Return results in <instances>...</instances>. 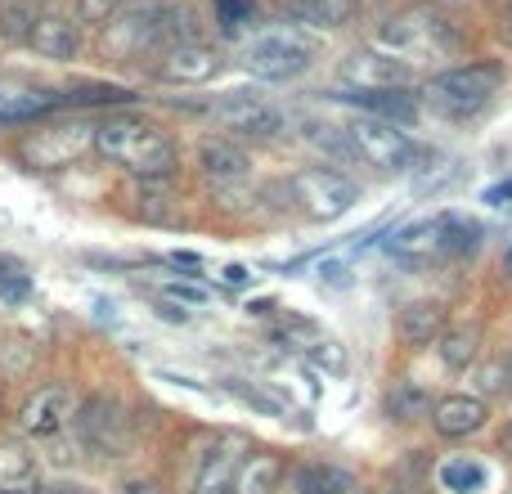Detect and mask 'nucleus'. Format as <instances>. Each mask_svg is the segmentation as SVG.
Returning <instances> with one entry per match:
<instances>
[{
    "mask_svg": "<svg viewBox=\"0 0 512 494\" xmlns=\"http://www.w3.org/2000/svg\"><path fill=\"white\" fill-rule=\"evenodd\" d=\"M427 409H432V396H427L418 382H409V378L391 382V391H387V414L396 418V423H418Z\"/></svg>",
    "mask_w": 512,
    "mask_h": 494,
    "instance_id": "26",
    "label": "nucleus"
},
{
    "mask_svg": "<svg viewBox=\"0 0 512 494\" xmlns=\"http://www.w3.org/2000/svg\"><path fill=\"white\" fill-rule=\"evenodd\" d=\"M126 0H77V23L86 27H108Z\"/></svg>",
    "mask_w": 512,
    "mask_h": 494,
    "instance_id": "33",
    "label": "nucleus"
},
{
    "mask_svg": "<svg viewBox=\"0 0 512 494\" xmlns=\"http://www.w3.org/2000/svg\"><path fill=\"white\" fill-rule=\"evenodd\" d=\"M504 198H512V180H508L504 189H490V194H486V203H504Z\"/></svg>",
    "mask_w": 512,
    "mask_h": 494,
    "instance_id": "39",
    "label": "nucleus"
},
{
    "mask_svg": "<svg viewBox=\"0 0 512 494\" xmlns=\"http://www.w3.org/2000/svg\"><path fill=\"white\" fill-rule=\"evenodd\" d=\"M27 45H32L41 59L68 63V59H77V50H81V32H77V23H72V18L36 14L32 32H27Z\"/></svg>",
    "mask_w": 512,
    "mask_h": 494,
    "instance_id": "15",
    "label": "nucleus"
},
{
    "mask_svg": "<svg viewBox=\"0 0 512 494\" xmlns=\"http://www.w3.org/2000/svg\"><path fill=\"white\" fill-rule=\"evenodd\" d=\"M248 279H252V274L243 270V265H225V283H239V288H243Z\"/></svg>",
    "mask_w": 512,
    "mask_h": 494,
    "instance_id": "36",
    "label": "nucleus"
},
{
    "mask_svg": "<svg viewBox=\"0 0 512 494\" xmlns=\"http://www.w3.org/2000/svg\"><path fill=\"white\" fill-rule=\"evenodd\" d=\"M432 45H436L432 23H423V18H409V14L391 18V23L378 32V50L391 54V59H400V63H414V54H427Z\"/></svg>",
    "mask_w": 512,
    "mask_h": 494,
    "instance_id": "17",
    "label": "nucleus"
},
{
    "mask_svg": "<svg viewBox=\"0 0 512 494\" xmlns=\"http://www.w3.org/2000/svg\"><path fill=\"white\" fill-rule=\"evenodd\" d=\"M346 104L364 108V117H378V122H400V117L418 113V95L409 86L400 90H346Z\"/></svg>",
    "mask_w": 512,
    "mask_h": 494,
    "instance_id": "20",
    "label": "nucleus"
},
{
    "mask_svg": "<svg viewBox=\"0 0 512 494\" xmlns=\"http://www.w3.org/2000/svg\"><path fill=\"white\" fill-rule=\"evenodd\" d=\"M32 23H36L32 0H9V5H0V36H5V41H27Z\"/></svg>",
    "mask_w": 512,
    "mask_h": 494,
    "instance_id": "31",
    "label": "nucleus"
},
{
    "mask_svg": "<svg viewBox=\"0 0 512 494\" xmlns=\"http://www.w3.org/2000/svg\"><path fill=\"white\" fill-rule=\"evenodd\" d=\"M72 427H77L81 450L95 459H126L135 450V418L117 396H90L72 409Z\"/></svg>",
    "mask_w": 512,
    "mask_h": 494,
    "instance_id": "2",
    "label": "nucleus"
},
{
    "mask_svg": "<svg viewBox=\"0 0 512 494\" xmlns=\"http://www.w3.org/2000/svg\"><path fill=\"white\" fill-rule=\"evenodd\" d=\"M346 144H351L355 158H364L378 171H405L414 162V144L409 135H400L391 122H378V117H355L346 126Z\"/></svg>",
    "mask_w": 512,
    "mask_h": 494,
    "instance_id": "6",
    "label": "nucleus"
},
{
    "mask_svg": "<svg viewBox=\"0 0 512 494\" xmlns=\"http://www.w3.org/2000/svg\"><path fill=\"white\" fill-rule=\"evenodd\" d=\"M95 149L135 180H167L176 176V140L162 126H153L140 113H108L95 126Z\"/></svg>",
    "mask_w": 512,
    "mask_h": 494,
    "instance_id": "1",
    "label": "nucleus"
},
{
    "mask_svg": "<svg viewBox=\"0 0 512 494\" xmlns=\"http://www.w3.org/2000/svg\"><path fill=\"white\" fill-rule=\"evenodd\" d=\"M243 454L234 436H221L212 450L198 459L194 468V494H234V472H239Z\"/></svg>",
    "mask_w": 512,
    "mask_h": 494,
    "instance_id": "13",
    "label": "nucleus"
},
{
    "mask_svg": "<svg viewBox=\"0 0 512 494\" xmlns=\"http://www.w3.org/2000/svg\"><path fill=\"white\" fill-rule=\"evenodd\" d=\"M198 167L212 185H234V180H248V153L234 140H203L198 144Z\"/></svg>",
    "mask_w": 512,
    "mask_h": 494,
    "instance_id": "19",
    "label": "nucleus"
},
{
    "mask_svg": "<svg viewBox=\"0 0 512 494\" xmlns=\"http://www.w3.org/2000/svg\"><path fill=\"white\" fill-rule=\"evenodd\" d=\"M499 454H504V459H512V423L504 427V436H499Z\"/></svg>",
    "mask_w": 512,
    "mask_h": 494,
    "instance_id": "38",
    "label": "nucleus"
},
{
    "mask_svg": "<svg viewBox=\"0 0 512 494\" xmlns=\"http://www.w3.org/2000/svg\"><path fill=\"white\" fill-rule=\"evenodd\" d=\"M279 342L288 346V351H297V355H306V360L333 369V373L346 369V351L333 342V337L319 333L315 324H306V319H288V324H279Z\"/></svg>",
    "mask_w": 512,
    "mask_h": 494,
    "instance_id": "14",
    "label": "nucleus"
},
{
    "mask_svg": "<svg viewBox=\"0 0 512 494\" xmlns=\"http://www.w3.org/2000/svg\"><path fill=\"white\" fill-rule=\"evenodd\" d=\"M63 104H81V108H113V104H131V90L126 86H81V90H72V95H59Z\"/></svg>",
    "mask_w": 512,
    "mask_h": 494,
    "instance_id": "32",
    "label": "nucleus"
},
{
    "mask_svg": "<svg viewBox=\"0 0 512 494\" xmlns=\"http://www.w3.org/2000/svg\"><path fill=\"white\" fill-rule=\"evenodd\" d=\"M400 256H409V261H427V256H441L445 247V216H432V221H414L405 225V230L391 239Z\"/></svg>",
    "mask_w": 512,
    "mask_h": 494,
    "instance_id": "23",
    "label": "nucleus"
},
{
    "mask_svg": "<svg viewBox=\"0 0 512 494\" xmlns=\"http://www.w3.org/2000/svg\"><path fill=\"white\" fill-rule=\"evenodd\" d=\"M36 494H95V490L81 486V481H54V486H41Z\"/></svg>",
    "mask_w": 512,
    "mask_h": 494,
    "instance_id": "35",
    "label": "nucleus"
},
{
    "mask_svg": "<svg viewBox=\"0 0 512 494\" xmlns=\"http://www.w3.org/2000/svg\"><path fill=\"white\" fill-rule=\"evenodd\" d=\"M441 481L454 494H477L481 486H486V468L472 463V459H450V463H441Z\"/></svg>",
    "mask_w": 512,
    "mask_h": 494,
    "instance_id": "29",
    "label": "nucleus"
},
{
    "mask_svg": "<svg viewBox=\"0 0 512 494\" xmlns=\"http://www.w3.org/2000/svg\"><path fill=\"white\" fill-rule=\"evenodd\" d=\"M167 0H126L117 18L108 23V45L122 54L153 50V32H158V14Z\"/></svg>",
    "mask_w": 512,
    "mask_h": 494,
    "instance_id": "10",
    "label": "nucleus"
},
{
    "mask_svg": "<svg viewBox=\"0 0 512 494\" xmlns=\"http://www.w3.org/2000/svg\"><path fill=\"white\" fill-rule=\"evenodd\" d=\"M185 41H198V14L189 5H162L153 50H171V45H185Z\"/></svg>",
    "mask_w": 512,
    "mask_h": 494,
    "instance_id": "24",
    "label": "nucleus"
},
{
    "mask_svg": "<svg viewBox=\"0 0 512 494\" xmlns=\"http://www.w3.org/2000/svg\"><path fill=\"white\" fill-rule=\"evenodd\" d=\"M32 477V454L14 441H0V490L5 486H23Z\"/></svg>",
    "mask_w": 512,
    "mask_h": 494,
    "instance_id": "30",
    "label": "nucleus"
},
{
    "mask_svg": "<svg viewBox=\"0 0 512 494\" xmlns=\"http://www.w3.org/2000/svg\"><path fill=\"white\" fill-rule=\"evenodd\" d=\"M441 333H445L441 301H405L396 310V337L405 346H432Z\"/></svg>",
    "mask_w": 512,
    "mask_h": 494,
    "instance_id": "18",
    "label": "nucleus"
},
{
    "mask_svg": "<svg viewBox=\"0 0 512 494\" xmlns=\"http://www.w3.org/2000/svg\"><path fill=\"white\" fill-rule=\"evenodd\" d=\"M225 131L239 135V140H274L283 131V113L265 99H234V104L221 108Z\"/></svg>",
    "mask_w": 512,
    "mask_h": 494,
    "instance_id": "12",
    "label": "nucleus"
},
{
    "mask_svg": "<svg viewBox=\"0 0 512 494\" xmlns=\"http://www.w3.org/2000/svg\"><path fill=\"white\" fill-rule=\"evenodd\" d=\"M59 95H45V90H9L0 86V126H18V122H36L50 108H59Z\"/></svg>",
    "mask_w": 512,
    "mask_h": 494,
    "instance_id": "22",
    "label": "nucleus"
},
{
    "mask_svg": "<svg viewBox=\"0 0 512 494\" xmlns=\"http://www.w3.org/2000/svg\"><path fill=\"white\" fill-rule=\"evenodd\" d=\"M0 494H23V490H14V486H5V490H0Z\"/></svg>",
    "mask_w": 512,
    "mask_h": 494,
    "instance_id": "41",
    "label": "nucleus"
},
{
    "mask_svg": "<svg viewBox=\"0 0 512 494\" xmlns=\"http://www.w3.org/2000/svg\"><path fill=\"white\" fill-rule=\"evenodd\" d=\"M216 72H221V54L207 41L171 45V50H162V63H158V77L171 81V86H203Z\"/></svg>",
    "mask_w": 512,
    "mask_h": 494,
    "instance_id": "11",
    "label": "nucleus"
},
{
    "mask_svg": "<svg viewBox=\"0 0 512 494\" xmlns=\"http://www.w3.org/2000/svg\"><path fill=\"white\" fill-rule=\"evenodd\" d=\"M436 342H441V364L459 373V369H468V364H472L481 337H477V328H450V333H441Z\"/></svg>",
    "mask_w": 512,
    "mask_h": 494,
    "instance_id": "27",
    "label": "nucleus"
},
{
    "mask_svg": "<svg viewBox=\"0 0 512 494\" xmlns=\"http://www.w3.org/2000/svg\"><path fill=\"white\" fill-rule=\"evenodd\" d=\"M508 382H512V378H508Z\"/></svg>",
    "mask_w": 512,
    "mask_h": 494,
    "instance_id": "42",
    "label": "nucleus"
},
{
    "mask_svg": "<svg viewBox=\"0 0 512 494\" xmlns=\"http://www.w3.org/2000/svg\"><path fill=\"white\" fill-rule=\"evenodd\" d=\"M279 481H283V454L256 450L234 472V494H279Z\"/></svg>",
    "mask_w": 512,
    "mask_h": 494,
    "instance_id": "21",
    "label": "nucleus"
},
{
    "mask_svg": "<svg viewBox=\"0 0 512 494\" xmlns=\"http://www.w3.org/2000/svg\"><path fill=\"white\" fill-rule=\"evenodd\" d=\"M378 494H418V490H405V486H396V481H387Z\"/></svg>",
    "mask_w": 512,
    "mask_h": 494,
    "instance_id": "40",
    "label": "nucleus"
},
{
    "mask_svg": "<svg viewBox=\"0 0 512 494\" xmlns=\"http://www.w3.org/2000/svg\"><path fill=\"white\" fill-rule=\"evenodd\" d=\"M288 194H292V203H297V212H306L310 221H337V216H346L360 203V185L328 167L297 171V176L288 180Z\"/></svg>",
    "mask_w": 512,
    "mask_h": 494,
    "instance_id": "4",
    "label": "nucleus"
},
{
    "mask_svg": "<svg viewBox=\"0 0 512 494\" xmlns=\"http://www.w3.org/2000/svg\"><path fill=\"white\" fill-rule=\"evenodd\" d=\"M414 81L409 63L391 59L382 50H355L351 59H342V86L346 90H400Z\"/></svg>",
    "mask_w": 512,
    "mask_h": 494,
    "instance_id": "9",
    "label": "nucleus"
},
{
    "mask_svg": "<svg viewBox=\"0 0 512 494\" xmlns=\"http://www.w3.org/2000/svg\"><path fill=\"white\" fill-rule=\"evenodd\" d=\"M162 297L176 301V306H207V292L194 288V283H167V288H162Z\"/></svg>",
    "mask_w": 512,
    "mask_h": 494,
    "instance_id": "34",
    "label": "nucleus"
},
{
    "mask_svg": "<svg viewBox=\"0 0 512 494\" xmlns=\"http://www.w3.org/2000/svg\"><path fill=\"white\" fill-rule=\"evenodd\" d=\"M122 494H162V490L153 486V481H131V486H126Z\"/></svg>",
    "mask_w": 512,
    "mask_h": 494,
    "instance_id": "37",
    "label": "nucleus"
},
{
    "mask_svg": "<svg viewBox=\"0 0 512 494\" xmlns=\"http://www.w3.org/2000/svg\"><path fill=\"white\" fill-rule=\"evenodd\" d=\"M427 414H432V427L445 441H463V436L486 427V405H481L477 396H445V400H436Z\"/></svg>",
    "mask_w": 512,
    "mask_h": 494,
    "instance_id": "16",
    "label": "nucleus"
},
{
    "mask_svg": "<svg viewBox=\"0 0 512 494\" xmlns=\"http://www.w3.org/2000/svg\"><path fill=\"white\" fill-rule=\"evenodd\" d=\"M72 409H77V400H72L68 382H50V387L32 391V396L23 400V409H18V432L32 436V441H50V436H59L63 427L72 423Z\"/></svg>",
    "mask_w": 512,
    "mask_h": 494,
    "instance_id": "8",
    "label": "nucleus"
},
{
    "mask_svg": "<svg viewBox=\"0 0 512 494\" xmlns=\"http://www.w3.org/2000/svg\"><path fill=\"white\" fill-rule=\"evenodd\" d=\"M297 23H315V27H342L351 18V0H279Z\"/></svg>",
    "mask_w": 512,
    "mask_h": 494,
    "instance_id": "25",
    "label": "nucleus"
},
{
    "mask_svg": "<svg viewBox=\"0 0 512 494\" xmlns=\"http://www.w3.org/2000/svg\"><path fill=\"white\" fill-rule=\"evenodd\" d=\"M346 481H351L346 472L328 468V463H310L297 472V494H342Z\"/></svg>",
    "mask_w": 512,
    "mask_h": 494,
    "instance_id": "28",
    "label": "nucleus"
},
{
    "mask_svg": "<svg viewBox=\"0 0 512 494\" xmlns=\"http://www.w3.org/2000/svg\"><path fill=\"white\" fill-rule=\"evenodd\" d=\"M95 149V126L90 122H54L32 131L23 144H18V158L36 171H63L72 162H81Z\"/></svg>",
    "mask_w": 512,
    "mask_h": 494,
    "instance_id": "5",
    "label": "nucleus"
},
{
    "mask_svg": "<svg viewBox=\"0 0 512 494\" xmlns=\"http://www.w3.org/2000/svg\"><path fill=\"white\" fill-rule=\"evenodd\" d=\"M499 86H504V68L499 63H459V68L432 77L427 95H432V104L441 113L468 117V113H481Z\"/></svg>",
    "mask_w": 512,
    "mask_h": 494,
    "instance_id": "3",
    "label": "nucleus"
},
{
    "mask_svg": "<svg viewBox=\"0 0 512 494\" xmlns=\"http://www.w3.org/2000/svg\"><path fill=\"white\" fill-rule=\"evenodd\" d=\"M239 63L261 81H288V77H297V72L310 68V50L283 32H265V36H256V41L243 45Z\"/></svg>",
    "mask_w": 512,
    "mask_h": 494,
    "instance_id": "7",
    "label": "nucleus"
}]
</instances>
